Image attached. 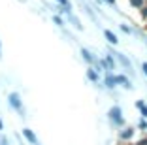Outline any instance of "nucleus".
I'll return each instance as SVG.
<instances>
[{
    "label": "nucleus",
    "mask_w": 147,
    "mask_h": 145,
    "mask_svg": "<svg viewBox=\"0 0 147 145\" xmlns=\"http://www.w3.org/2000/svg\"><path fill=\"white\" fill-rule=\"evenodd\" d=\"M143 42H145V45H147V38H143Z\"/></svg>",
    "instance_id": "nucleus-27"
},
{
    "label": "nucleus",
    "mask_w": 147,
    "mask_h": 145,
    "mask_svg": "<svg viewBox=\"0 0 147 145\" xmlns=\"http://www.w3.org/2000/svg\"><path fill=\"white\" fill-rule=\"evenodd\" d=\"M87 79H89L91 83H98V79H100V74L96 72V70L92 68V66H89V68H87Z\"/></svg>",
    "instance_id": "nucleus-9"
},
{
    "label": "nucleus",
    "mask_w": 147,
    "mask_h": 145,
    "mask_svg": "<svg viewBox=\"0 0 147 145\" xmlns=\"http://www.w3.org/2000/svg\"><path fill=\"white\" fill-rule=\"evenodd\" d=\"M104 87H106L108 90H115L117 83H115V76H113L111 72H108V74H106V77H104Z\"/></svg>",
    "instance_id": "nucleus-7"
},
{
    "label": "nucleus",
    "mask_w": 147,
    "mask_h": 145,
    "mask_svg": "<svg viewBox=\"0 0 147 145\" xmlns=\"http://www.w3.org/2000/svg\"><path fill=\"white\" fill-rule=\"evenodd\" d=\"M138 130H142L143 134H147V119H143V117H142V119L138 121Z\"/></svg>",
    "instance_id": "nucleus-15"
},
{
    "label": "nucleus",
    "mask_w": 147,
    "mask_h": 145,
    "mask_svg": "<svg viewBox=\"0 0 147 145\" xmlns=\"http://www.w3.org/2000/svg\"><path fill=\"white\" fill-rule=\"evenodd\" d=\"M21 2H26V0H21Z\"/></svg>",
    "instance_id": "nucleus-28"
},
{
    "label": "nucleus",
    "mask_w": 147,
    "mask_h": 145,
    "mask_svg": "<svg viewBox=\"0 0 147 145\" xmlns=\"http://www.w3.org/2000/svg\"><path fill=\"white\" fill-rule=\"evenodd\" d=\"M128 145H130V143H128Z\"/></svg>",
    "instance_id": "nucleus-29"
},
{
    "label": "nucleus",
    "mask_w": 147,
    "mask_h": 145,
    "mask_svg": "<svg viewBox=\"0 0 147 145\" xmlns=\"http://www.w3.org/2000/svg\"><path fill=\"white\" fill-rule=\"evenodd\" d=\"M55 2H57L59 6H66V8L72 9V4H70V0H55Z\"/></svg>",
    "instance_id": "nucleus-20"
},
{
    "label": "nucleus",
    "mask_w": 147,
    "mask_h": 145,
    "mask_svg": "<svg viewBox=\"0 0 147 145\" xmlns=\"http://www.w3.org/2000/svg\"><path fill=\"white\" fill-rule=\"evenodd\" d=\"M53 23H55L59 28H64V19H62L61 15H53Z\"/></svg>",
    "instance_id": "nucleus-16"
},
{
    "label": "nucleus",
    "mask_w": 147,
    "mask_h": 145,
    "mask_svg": "<svg viewBox=\"0 0 147 145\" xmlns=\"http://www.w3.org/2000/svg\"><path fill=\"white\" fill-rule=\"evenodd\" d=\"M128 2H130V6L136 8V9H140L142 6H145V0H128Z\"/></svg>",
    "instance_id": "nucleus-17"
},
{
    "label": "nucleus",
    "mask_w": 147,
    "mask_h": 145,
    "mask_svg": "<svg viewBox=\"0 0 147 145\" xmlns=\"http://www.w3.org/2000/svg\"><path fill=\"white\" fill-rule=\"evenodd\" d=\"M142 70H143V74L147 76V60H143V62H142Z\"/></svg>",
    "instance_id": "nucleus-22"
},
{
    "label": "nucleus",
    "mask_w": 147,
    "mask_h": 145,
    "mask_svg": "<svg viewBox=\"0 0 147 145\" xmlns=\"http://www.w3.org/2000/svg\"><path fill=\"white\" fill-rule=\"evenodd\" d=\"M106 62H108L109 70H115L117 68V62H115V59H113V55H106Z\"/></svg>",
    "instance_id": "nucleus-14"
},
{
    "label": "nucleus",
    "mask_w": 147,
    "mask_h": 145,
    "mask_svg": "<svg viewBox=\"0 0 147 145\" xmlns=\"http://www.w3.org/2000/svg\"><path fill=\"white\" fill-rule=\"evenodd\" d=\"M0 145H9V141H8V138L4 136V134L0 132Z\"/></svg>",
    "instance_id": "nucleus-21"
},
{
    "label": "nucleus",
    "mask_w": 147,
    "mask_h": 145,
    "mask_svg": "<svg viewBox=\"0 0 147 145\" xmlns=\"http://www.w3.org/2000/svg\"><path fill=\"white\" fill-rule=\"evenodd\" d=\"M0 60H2V42H0Z\"/></svg>",
    "instance_id": "nucleus-26"
},
{
    "label": "nucleus",
    "mask_w": 147,
    "mask_h": 145,
    "mask_svg": "<svg viewBox=\"0 0 147 145\" xmlns=\"http://www.w3.org/2000/svg\"><path fill=\"white\" fill-rule=\"evenodd\" d=\"M81 8H83V9H85V13H87V15H89V17H91V19H92V21H94V23H96V15H94V13H92V9H91V8H89V4H85V2H81Z\"/></svg>",
    "instance_id": "nucleus-13"
},
{
    "label": "nucleus",
    "mask_w": 147,
    "mask_h": 145,
    "mask_svg": "<svg viewBox=\"0 0 147 145\" xmlns=\"http://www.w3.org/2000/svg\"><path fill=\"white\" fill-rule=\"evenodd\" d=\"M23 138H25L30 145H38V138H36V134L32 132L30 128H23Z\"/></svg>",
    "instance_id": "nucleus-8"
},
{
    "label": "nucleus",
    "mask_w": 147,
    "mask_h": 145,
    "mask_svg": "<svg viewBox=\"0 0 147 145\" xmlns=\"http://www.w3.org/2000/svg\"><path fill=\"white\" fill-rule=\"evenodd\" d=\"M115 83H117V85H121L123 89H126V90H132V89H134L132 81H130L126 76H123V74H117V76H115Z\"/></svg>",
    "instance_id": "nucleus-5"
},
{
    "label": "nucleus",
    "mask_w": 147,
    "mask_h": 145,
    "mask_svg": "<svg viewBox=\"0 0 147 145\" xmlns=\"http://www.w3.org/2000/svg\"><path fill=\"white\" fill-rule=\"evenodd\" d=\"M140 17H142V21H147V4L140 8Z\"/></svg>",
    "instance_id": "nucleus-18"
},
{
    "label": "nucleus",
    "mask_w": 147,
    "mask_h": 145,
    "mask_svg": "<svg viewBox=\"0 0 147 145\" xmlns=\"http://www.w3.org/2000/svg\"><path fill=\"white\" fill-rule=\"evenodd\" d=\"M104 38L108 40V42L111 43V45H117V43H119V38H117V36L113 34L111 30H104Z\"/></svg>",
    "instance_id": "nucleus-11"
},
{
    "label": "nucleus",
    "mask_w": 147,
    "mask_h": 145,
    "mask_svg": "<svg viewBox=\"0 0 147 145\" xmlns=\"http://www.w3.org/2000/svg\"><path fill=\"white\" fill-rule=\"evenodd\" d=\"M121 30H123V32H125V34H132V32H134V30H132V26L125 25V23H123V25H121Z\"/></svg>",
    "instance_id": "nucleus-19"
},
{
    "label": "nucleus",
    "mask_w": 147,
    "mask_h": 145,
    "mask_svg": "<svg viewBox=\"0 0 147 145\" xmlns=\"http://www.w3.org/2000/svg\"><path fill=\"white\" fill-rule=\"evenodd\" d=\"M79 53H81V59L85 60V62L89 64V66H94V64H96V57L92 55V53L89 51L87 47H81V51H79Z\"/></svg>",
    "instance_id": "nucleus-6"
},
{
    "label": "nucleus",
    "mask_w": 147,
    "mask_h": 145,
    "mask_svg": "<svg viewBox=\"0 0 147 145\" xmlns=\"http://www.w3.org/2000/svg\"><path fill=\"white\" fill-rule=\"evenodd\" d=\"M38 145H40V143H38Z\"/></svg>",
    "instance_id": "nucleus-30"
},
{
    "label": "nucleus",
    "mask_w": 147,
    "mask_h": 145,
    "mask_svg": "<svg viewBox=\"0 0 147 145\" xmlns=\"http://www.w3.org/2000/svg\"><path fill=\"white\" fill-rule=\"evenodd\" d=\"M136 145H147V136H145V138H142V140H140Z\"/></svg>",
    "instance_id": "nucleus-24"
},
{
    "label": "nucleus",
    "mask_w": 147,
    "mask_h": 145,
    "mask_svg": "<svg viewBox=\"0 0 147 145\" xmlns=\"http://www.w3.org/2000/svg\"><path fill=\"white\" fill-rule=\"evenodd\" d=\"M66 17H68V21L72 23V26H74L76 30H83V25H81V21H79V19L76 17V15H74L72 11H70V13H66Z\"/></svg>",
    "instance_id": "nucleus-10"
},
{
    "label": "nucleus",
    "mask_w": 147,
    "mask_h": 145,
    "mask_svg": "<svg viewBox=\"0 0 147 145\" xmlns=\"http://www.w3.org/2000/svg\"><path fill=\"white\" fill-rule=\"evenodd\" d=\"M108 53H109V55H113L115 62H119V64H121L123 68H125L126 72L130 74V76L134 74V72H132V60H130L128 57L125 55V53H121V51H113V49H108Z\"/></svg>",
    "instance_id": "nucleus-3"
},
{
    "label": "nucleus",
    "mask_w": 147,
    "mask_h": 145,
    "mask_svg": "<svg viewBox=\"0 0 147 145\" xmlns=\"http://www.w3.org/2000/svg\"><path fill=\"white\" fill-rule=\"evenodd\" d=\"M8 104H9V107H11L13 111H17L19 115H21V119H25V106H23V100H21V94L19 92H15V90H11V92L8 94Z\"/></svg>",
    "instance_id": "nucleus-1"
},
{
    "label": "nucleus",
    "mask_w": 147,
    "mask_h": 145,
    "mask_svg": "<svg viewBox=\"0 0 147 145\" xmlns=\"http://www.w3.org/2000/svg\"><path fill=\"white\" fill-rule=\"evenodd\" d=\"M104 2H106V4H109V6H113V8L117 6V0H104Z\"/></svg>",
    "instance_id": "nucleus-23"
},
{
    "label": "nucleus",
    "mask_w": 147,
    "mask_h": 145,
    "mask_svg": "<svg viewBox=\"0 0 147 145\" xmlns=\"http://www.w3.org/2000/svg\"><path fill=\"white\" fill-rule=\"evenodd\" d=\"M134 134H136L134 128H132V126H126V124H125V126L119 130V140H121L123 143H126V141H130L132 138H134Z\"/></svg>",
    "instance_id": "nucleus-4"
},
{
    "label": "nucleus",
    "mask_w": 147,
    "mask_h": 145,
    "mask_svg": "<svg viewBox=\"0 0 147 145\" xmlns=\"http://www.w3.org/2000/svg\"><path fill=\"white\" fill-rule=\"evenodd\" d=\"M136 107L140 109V113H142L143 119H147V104L143 102V100H136Z\"/></svg>",
    "instance_id": "nucleus-12"
},
{
    "label": "nucleus",
    "mask_w": 147,
    "mask_h": 145,
    "mask_svg": "<svg viewBox=\"0 0 147 145\" xmlns=\"http://www.w3.org/2000/svg\"><path fill=\"white\" fill-rule=\"evenodd\" d=\"M108 119H109V123H111L113 126H117V128L125 126V115H123V109L119 106H111V107H109Z\"/></svg>",
    "instance_id": "nucleus-2"
},
{
    "label": "nucleus",
    "mask_w": 147,
    "mask_h": 145,
    "mask_svg": "<svg viewBox=\"0 0 147 145\" xmlns=\"http://www.w3.org/2000/svg\"><path fill=\"white\" fill-rule=\"evenodd\" d=\"M2 130H4V121L0 119V132H2Z\"/></svg>",
    "instance_id": "nucleus-25"
}]
</instances>
